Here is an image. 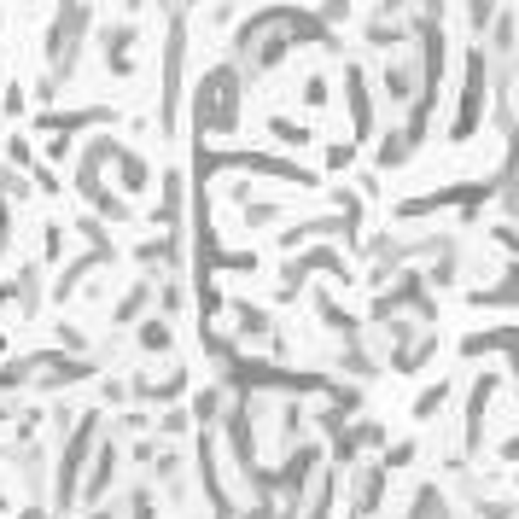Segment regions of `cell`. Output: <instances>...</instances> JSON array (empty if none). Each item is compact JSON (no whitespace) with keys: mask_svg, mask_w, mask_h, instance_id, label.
<instances>
[{"mask_svg":"<svg viewBox=\"0 0 519 519\" xmlns=\"http://www.w3.org/2000/svg\"><path fill=\"white\" fill-rule=\"evenodd\" d=\"M234 117H240V70H216L205 88H199V123L228 135Z\"/></svg>","mask_w":519,"mask_h":519,"instance_id":"2","label":"cell"},{"mask_svg":"<svg viewBox=\"0 0 519 519\" xmlns=\"http://www.w3.org/2000/svg\"><path fill=\"white\" fill-rule=\"evenodd\" d=\"M502 135H508V158H502V175H496V205L519 222V123H508Z\"/></svg>","mask_w":519,"mask_h":519,"instance_id":"7","label":"cell"},{"mask_svg":"<svg viewBox=\"0 0 519 519\" xmlns=\"http://www.w3.org/2000/svg\"><path fill=\"white\" fill-rule=\"evenodd\" d=\"M420 88H426V65H420V53H397V59H385L380 94H385L391 111H397V105H415Z\"/></svg>","mask_w":519,"mask_h":519,"instance_id":"3","label":"cell"},{"mask_svg":"<svg viewBox=\"0 0 519 519\" xmlns=\"http://www.w3.org/2000/svg\"><path fill=\"white\" fill-rule=\"evenodd\" d=\"M409 461H415V444H409V438H403V444H391V450H385V473H403V467H409Z\"/></svg>","mask_w":519,"mask_h":519,"instance_id":"17","label":"cell"},{"mask_svg":"<svg viewBox=\"0 0 519 519\" xmlns=\"http://www.w3.org/2000/svg\"><path fill=\"white\" fill-rule=\"evenodd\" d=\"M467 304H473V310H519V263H508L496 286H479V292H467Z\"/></svg>","mask_w":519,"mask_h":519,"instance_id":"9","label":"cell"},{"mask_svg":"<svg viewBox=\"0 0 519 519\" xmlns=\"http://www.w3.org/2000/svg\"><path fill=\"white\" fill-rule=\"evenodd\" d=\"M345 94H350L356 135H374V100H368V70H362V65H345Z\"/></svg>","mask_w":519,"mask_h":519,"instance_id":"10","label":"cell"},{"mask_svg":"<svg viewBox=\"0 0 519 519\" xmlns=\"http://www.w3.org/2000/svg\"><path fill=\"white\" fill-rule=\"evenodd\" d=\"M496 374H479V380L467 385V415H461V455H479L485 450V409H490V397H496Z\"/></svg>","mask_w":519,"mask_h":519,"instance_id":"4","label":"cell"},{"mask_svg":"<svg viewBox=\"0 0 519 519\" xmlns=\"http://www.w3.org/2000/svg\"><path fill=\"white\" fill-rule=\"evenodd\" d=\"M269 135H275L280 146H304L310 129H304V123H292V117H275V123H269Z\"/></svg>","mask_w":519,"mask_h":519,"instance_id":"16","label":"cell"},{"mask_svg":"<svg viewBox=\"0 0 519 519\" xmlns=\"http://www.w3.org/2000/svg\"><path fill=\"white\" fill-rule=\"evenodd\" d=\"M385 485H391V473H385L380 461L356 467V479H350V519H374V514H380Z\"/></svg>","mask_w":519,"mask_h":519,"instance_id":"5","label":"cell"},{"mask_svg":"<svg viewBox=\"0 0 519 519\" xmlns=\"http://www.w3.org/2000/svg\"><path fill=\"white\" fill-rule=\"evenodd\" d=\"M403 519H455V502H450V490L438 485V479H426V485L409 496V514Z\"/></svg>","mask_w":519,"mask_h":519,"instance_id":"11","label":"cell"},{"mask_svg":"<svg viewBox=\"0 0 519 519\" xmlns=\"http://www.w3.org/2000/svg\"><path fill=\"white\" fill-rule=\"evenodd\" d=\"M339 368H345L350 380H374V374H380V362H374V356H368L362 345H350L345 356H339Z\"/></svg>","mask_w":519,"mask_h":519,"instance_id":"14","label":"cell"},{"mask_svg":"<svg viewBox=\"0 0 519 519\" xmlns=\"http://www.w3.org/2000/svg\"><path fill=\"white\" fill-rule=\"evenodd\" d=\"M514 350H519V321H508V327H473L461 339L467 362H479V356H514Z\"/></svg>","mask_w":519,"mask_h":519,"instance_id":"6","label":"cell"},{"mask_svg":"<svg viewBox=\"0 0 519 519\" xmlns=\"http://www.w3.org/2000/svg\"><path fill=\"white\" fill-rule=\"evenodd\" d=\"M502 455H508V461H514V467H519V432H514V438H508V444H502Z\"/></svg>","mask_w":519,"mask_h":519,"instance_id":"19","label":"cell"},{"mask_svg":"<svg viewBox=\"0 0 519 519\" xmlns=\"http://www.w3.org/2000/svg\"><path fill=\"white\" fill-rule=\"evenodd\" d=\"M304 105H327V76H310V82H304Z\"/></svg>","mask_w":519,"mask_h":519,"instance_id":"18","label":"cell"},{"mask_svg":"<svg viewBox=\"0 0 519 519\" xmlns=\"http://www.w3.org/2000/svg\"><path fill=\"white\" fill-rule=\"evenodd\" d=\"M420 146H426V129H420V123H403V129L380 135V170H397V164H409Z\"/></svg>","mask_w":519,"mask_h":519,"instance_id":"8","label":"cell"},{"mask_svg":"<svg viewBox=\"0 0 519 519\" xmlns=\"http://www.w3.org/2000/svg\"><path fill=\"white\" fill-rule=\"evenodd\" d=\"M508 0H467V35L473 41H485V30L496 24V12H502Z\"/></svg>","mask_w":519,"mask_h":519,"instance_id":"12","label":"cell"},{"mask_svg":"<svg viewBox=\"0 0 519 519\" xmlns=\"http://www.w3.org/2000/svg\"><path fill=\"white\" fill-rule=\"evenodd\" d=\"M450 391H455L450 380L426 385V391H420V397H415V420H438V415H444V403H450Z\"/></svg>","mask_w":519,"mask_h":519,"instance_id":"13","label":"cell"},{"mask_svg":"<svg viewBox=\"0 0 519 519\" xmlns=\"http://www.w3.org/2000/svg\"><path fill=\"white\" fill-rule=\"evenodd\" d=\"M234 327H240L245 339H263L269 333V315L257 310V304H234Z\"/></svg>","mask_w":519,"mask_h":519,"instance_id":"15","label":"cell"},{"mask_svg":"<svg viewBox=\"0 0 519 519\" xmlns=\"http://www.w3.org/2000/svg\"><path fill=\"white\" fill-rule=\"evenodd\" d=\"M485 111H490V59H485V47L473 41L467 59H461V105H455L450 140H473L485 129Z\"/></svg>","mask_w":519,"mask_h":519,"instance_id":"1","label":"cell"}]
</instances>
